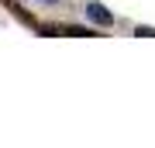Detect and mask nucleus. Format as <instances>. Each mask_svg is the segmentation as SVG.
<instances>
[{
    "label": "nucleus",
    "mask_w": 155,
    "mask_h": 148,
    "mask_svg": "<svg viewBox=\"0 0 155 148\" xmlns=\"http://www.w3.org/2000/svg\"><path fill=\"white\" fill-rule=\"evenodd\" d=\"M86 17L97 21V24H114V14L107 11L104 4H86Z\"/></svg>",
    "instance_id": "1"
},
{
    "label": "nucleus",
    "mask_w": 155,
    "mask_h": 148,
    "mask_svg": "<svg viewBox=\"0 0 155 148\" xmlns=\"http://www.w3.org/2000/svg\"><path fill=\"white\" fill-rule=\"evenodd\" d=\"M134 35H138V38H155V28H141V24H138Z\"/></svg>",
    "instance_id": "2"
}]
</instances>
